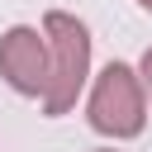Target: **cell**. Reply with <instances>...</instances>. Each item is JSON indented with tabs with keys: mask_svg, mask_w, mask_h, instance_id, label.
Here are the masks:
<instances>
[{
	"mask_svg": "<svg viewBox=\"0 0 152 152\" xmlns=\"http://www.w3.org/2000/svg\"><path fill=\"white\" fill-rule=\"evenodd\" d=\"M43 38H48V90H43V114L57 119L76 109L86 81H90V28L66 14L48 10L43 14Z\"/></svg>",
	"mask_w": 152,
	"mask_h": 152,
	"instance_id": "cell-1",
	"label": "cell"
},
{
	"mask_svg": "<svg viewBox=\"0 0 152 152\" xmlns=\"http://www.w3.org/2000/svg\"><path fill=\"white\" fill-rule=\"evenodd\" d=\"M0 76L14 95L43 100L48 90V38L33 24H10L0 33Z\"/></svg>",
	"mask_w": 152,
	"mask_h": 152,
	"instance_id": "cell-3",
	"label": "cell"
},
{
	"mask_svg": "<svg viewBox=\"0 0 152 152\" xmlns=\"http://www.w3.org/2000/svg\"><path fill=\"white\" fill-rule=\"evenodd\" d=\"M86 119L95 133L124 142V138H138L147 128V95H142V81L128 62H109L100 66V76L90 81V100H86Z\"/></svg>",
	"mask_w": 152,
	"mask_h": 152,
	"instance_id": "cell-2",
	"label": "cell"
},
{
	"mask_svg": "<svg viewBox=\"0 0 152 152\" xmlns=\"http://www.w3.org/2000/svg\"><path fill=\"white\" fill-rule=\"evenodd\" d=\"M95 152H119V147H95Z\"/></svg>",
	"mask_w": 152,
	"mask_h": 152,
	"instance_id": "cell-6",
	"label": "cell"
},
{
	"mask_svg": "<svg viewBox=\"0 0 152 152\" xmlns=\"http://www.w3.org/2000/svg\"><path fill=\"white\" fill-rule=\"evenodd\" d=\"M138 81H142V95H147V109H152V48H147L142 62H138Z\"/></svg>",
	"mask_w": 152,
	"mask_h": 152,
	"instance_id": "cell-4",
	"label": "cell"
},
{
	"mask_svg": "<svg viewBox=\"0 0 152 152\" xmlns=\"http://www.w3.org/2000/svg\"><path fill=\"white\" fill-rule=\"evenodd\" d=\"M138 5H142V10H147V14H152V0H138Z\"/></svg>",
	"mask_w": 152,
	"mask_h": 152,
	"instance_id": "cell-5",
	"label": "cell"
}]
</instances>
